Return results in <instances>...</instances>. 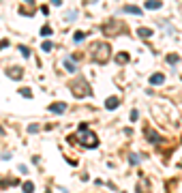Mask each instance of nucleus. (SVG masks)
I'll return each instance as SVG.
<instances>
[{
  "mask_svg": "<svg viewBox=\"0 0 182 193\" xmlns=\"http://www.w3.org/2000/svg\"><path fill=\"white\" fill-rule=\"evenodd\" d=\"M73 140H79L86 148H97V144H99L97 135L90 131L86 124H79V131H77V135H71V137H69V142H73Z\"/></svg>",
  "mask_w": 182,
  "mask_h": 193,
  "instance_id": "nucleus-1",
  "label": "nucleus"
},
{
  "mask_svg": "<svg viewBox=\"0 0 182 193\" xmlns=\"http://www.w3.org/2000/svg\"><path fill=\"white\" fill-rule=\"evenodd\" d=\"M69 88H71V92H73V95H75V96H79V99H82V96H90V95H92L90 86L86 84L82 77H79V80H75V82H71V84H69Z\"/></svg>",
  "mask_w": 182,
  "mask_h": 193,
  "instance_id": "nucleus-2",
  "label": "nucleus"
},
{
  "mask_svg": "<svg viewBox=\"0 0 182 193\" xmlns=\"http://www.w3.org/2000/svg\"><path fill=\"white\" fill-rule=\"evenodd\" d=\"M92 58L97 62H107V58H109V45L107 43H94V45H92Z\"/></svg>",
  "mask_w": 182,
  "mask_h": 193,
  "instance_id": "nucleus-3",
  "label": "nucleus"
},
{
  "mask_svg": "<svg viewBox=\"0 0 182 193\" xmlns=\"http://www.w3.org/2000/svg\"><path fill=\"white\" fill-rule=\"evenodd\" d=\"M135 191L137 193H152V182H150V178L142 176V178L137 180V185H135Z\"/></svg>",
  "mask_w": 182,
  "mask_h": 193,
  "instance_id": "nucleus-4",
  "label": "nucleus"
},
{
  "mask_svg": "<svg viewBox=\"0 0 182 193\" xmlns=\"http://www.w3.org/2000/svg\"><path fill=\"white\" fill-rule=\"evenodd\" d=\"M103 32L105 35H116V32H122V26H118L116 22H107L103 26Z\"/></svg>",
  "mask_w": 182,
  "mask_h": 193,
  "instance_id": "nucleus-5",
  "label": "nucleus"
},
{
  "mask_svg": "<svg viewBox=\"0 0 182 193\" xmlns=\"http://www.w3.org/2000/svg\"><path fill=\"white\" fill-rule=\"evenodd\" d=\"M146 137H148L150 142H157V144H163V142H165V140H163L157 131H152V129H146Z\"/></svg>",
  "mask_w": 182,
  "mask_h": 193,
  "instance_id": "nucleus-6",
  "label": "nucleus"
},
{
  "mask_svg": "<svg viewBox=\"0 0 182 193\" xmlns=\"http://www.w3.org/2000/svg\"><path fill=\"white\" fill-rule=\"evenodd\" d=\"M47 109L51 112V114H62V112L67 109V103H62V101H58V103H51V105H49Z\"/></svg>",
  "mask_w": 182,
  "mask_h": 193,
  "instance_id": "nucleus-7",
  "label": "nucleus"
},
{
  "mask_svg": "<svg viewBox=\"0 0 182 193\" xmlns=\"http://www.w3.org/2000/svg\"><path fill=\"white\" fill-rule=\"evenodd\" d=\"M118 105H120V99H118V96H109L107 101H105V108L107 109H116Z\"/></svg>",
  "mask_w": 182,
  "mask_h": 193,
  "instance_id": "nucleus-8",
  "label": "nucleus"
},
{
  "mask_svg": "<svg viewBox=\"0 0 182 193\" xmlns=\"http://www.w3.org/2000/svg\"><path fill=\"white\" fill-rule=\"evenodd\" d=\"M165 82V75H161V73H154V75H150V84L152 86H161Z\"/></svg>",
  "mask_w": 182,
  "mask_h": 193,
  "instance_id": "nucleus-9",
  "label": "nucleus"
},
{
  "mask_svg": "<svg viewBox=\"0 0 182 193\" xmlns=\"http://www.w3.org/2000/svg\"><path fill=\"white\" fill-rule=\"evenodd\" d=\"M146 9H150V11L161 9V0H146Z\"/></svg>",
  "mask_w": 182,
  "mask_h": 193,
  "instance_id": "nucleus-10",
  "label": "nucleus"
},
{
  "mask_svg": "<svg viewBox=\"0 0 182 193\" xmlns=\"http://www.w3.org/2000/svg\"><path fill=\"white\" fill-rule=\"evenodd\" d=\"M9 77H13V80H22V69H19V67L9 69Z\"/></svg>",
  "mask_w": 182,
  "mask_h": 193,
  "instance_id": "nucleus-11",
  "label": "nucleus"
},
{
  "mask_svg": "<svg viewBox=\"0 0 182 193\" xmlns=\"http://www.w3.org/2000/svg\"><path fill=\"white\" fill-rule=\"evenodd\" d=\"M64 69H67L69 73H75V69H77V67H75V60H73V58L64 60Z\"/></svg>",
  "mask_w": 182,
  "mask_h": 193,
  "instance_id": "nucleus-12",
  "label": "nucleus"
},
{
  "mask_svg": "<svg viewBox=\"0 0 182 193\" xmlns=\"http://www.w3.org/2000/svg\"><path fill=\"white\" fill-rule=\"evenodd\" d=\"M86 39V32H82V30H77L75 35H73V43H82Z\"/></svg>",
  "mask_w": 182,
  "mask_h": 193,
  "instance_id": "nucleus-13",
  "label": "nucleus"
},
{
  "mask_svg": "<svg viewBox=\"0 0 182 193\" xmlns=\"http://www.w3.org/2000/svg\"><path fill=\"white\" fill-rule=\"evenodd\" d=\"M116 60L120 62V64H126V62H129V54H126V52H122V54H118V58H116Z\"/></svg>",
  "mask_w": 182,
  "mask_h": 193,
  "instance_id": "nucleus-14",
  "label": "nucleus"
},
{
  "mask_svg": "<svg viewBox=\"0 0 182 193\" xmlns=\"http://www.w3.org/2000/svg\"><path fill=\"white\" fill-rule=\"evenodd\" d=\"M122 11H124V13H135V15H142V9H137V7H124Z\"/></svg>",
  "mask_w": 182,
  "mask_h": 193,
  "instance_id": "nucleus-15",
  "label": "nucleus"
},
{
  "mask_svg": "<svg viewBox=\"0 0 182 193\" xmlns=\"http://www.w3.org/2000/svg\"><path fill=\"white\" fill-rule=\"evenodd\" d=\"M137 35L146 39V36H152V30H150V28H139V30H137Z\"/></svg>",
  "mask_w": 182,
  "mask_h": 193,
  "instance_id": "nucleus-16",
  "label": "nucleus"
},
{
  "mask_svg": "<svg viewBox=\"0 0 182 193\" xmlns=\"http://www.w3.org/2000/svg\"><path fill=\"white\" fill-rule=\"evenodd\" d=\"M24 193H35V185L32 182H24Z\"/></svg>",
  "mask_w": 182,
  "mask_h": 193,
  "instance_id": "nucleus-17",
  "label": "nucleus"
},
{
  "mask_svg": "<svg viewBox=\"0 0 182 193\" xmlns=\"http://www.w3.org/2000/svg\"><path fill=\"white\" fill-rule=\"evenodd\" d=\"M41 35L43 36H51V28H49V26H43V28H41Z\"/></svg>",
  "mask_w": 182,
  "mask_h": 193,
  "instance_id": "nucleus-18",
  "label": "nucleus"
},
{
  "mask_svg": "<svg viewBox=\"0 0 182 193\" xmlns=\"http://www.w3.org/2000/svg\"><path fill=\"white\" fill-rule=\"evenodd\" d=\"M178 60H180V58H178L176 54H169V56H167V62H169V64H176Z\"/></svg>",
  "mask_w": 182,
  "mask_h": 193,
  "instance_id": "nucleus-19",
  "label": "nucleus"
},
{
  "mask_svg": "<svg viewBox=\"0 0 182 193\" xmlns=\"http://www.w3.org/2000/svg\"><path fill=\"white\" fill-rule=\"evenodd\" d=\"M41 47H43V52H49V49L54 47V43H51V41H45V43H43Z\"/></svg>",
  "mask_w": 182,
  "mask_h": 193,
  "instance_id": "nucleus-20",
  "label": "nucleus"
},
{
  "mask_svg": "<svg viewBox=\"0 0 182 193\" xmlns=\"http://www.w3.org/2000/svg\"><path fill=\"white\" fill-rule=\"evenodd\" d=\"M19 52H22V56H24V58H30V49H28V47H24V45H22V47H19Z\"/></svg>",
  "mask_w": 182,
  "mask_h": 193,
  "instance_id": "nucleus-21",
  "label": "nucleus"
},
{
  "mask_svg": "<svg viewBox=\"0 0 182 193\" xmlns=\"http://www.w3.org/2000/svg\"><path fill=\"white\" fill-rule=\"evenodd\" d=\"M19 92H22V96H26V99H30V96H32V92H30V90H28V88H22V90H19Z\"/></svg>",
  "mask_w": 182,
  "mask_h": 193,
  "instance_id": "nucleus-22",
  "label": "nucleus"
},
{
  "mask_svg": "<svg viewBox=\"0 0 182 193\" xmlns=\"http://www.w3.org/2000/svg\"><path fill=\"white\" fill-rule=\"evenodd\" d=\"M131 163H133V165H137V163H139V155H131Z\"/></svg>",
  "mask_w": 182,
  "mask_h": 193,
  "instance_id": "nucleus-23",
  "label": "nucleus"
},
{
  "mask_svg": "<svg viewBox=\"0 0 182 193\" xmlns=\"http://www.w3.org/2000/svg\"><path fill=\"white\" fill-rule=\"evenodd\" d=\"M137 118H139V112L133 109V112H131V120H137Z\"/></svg>",
  "mask_w": 182,
  "mask_h": 193,
  "instance_id": "nucleus-24",
  "label": "nucleus"
},
{
  "mask_svg": "<svg viewBox=\"0 0 182 193\" xmlns=\"http://www.w3.org/2000/svg\"><path fill=\"white\" fill-rule=\"evenodd\" d=\"M28 131H30V133H36V131H39V127H36V124H30V127H28Z\"/></svg>",
  "mask_w": 182,
  "mask_h": 193,
  "instance_id": "nucleus-25",
  "label": "nucleus"
},
{
  "mask_svg": "<svg viewBox=\"0 0 182 193\" xmlns=\"http://www.w3.org/2000/svg\"><path fill=\"white\" fill-rule=\"evenodd\" d=\"M62 4V0H51V7H60Z\"/></svg>",
  "mask_w": 182,
  "mask_h": 193,
  "instance_id": "nucleus-26",
  "label": "nucleus"
},
{
  "mask_svg": "<svg viewBox=\"0 0 182 193\" xmlns=\"http://www.w3.org/2000/svg\"><path fill=\"white\" fill-rule=\"evenodd\" d=\"M2 133H4V129H2V127H0V135H2Z\"/></svg>",
  "mask_w": 182,
  "mask_h": 193,
  "instance_id": "nucleus-27",
  "label": "nucleus"
}]
</instances>
